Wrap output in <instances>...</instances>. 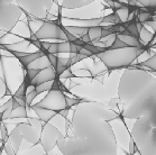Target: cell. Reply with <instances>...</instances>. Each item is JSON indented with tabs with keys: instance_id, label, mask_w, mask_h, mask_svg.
<instances>
[{
	"instance_id": "ba28073f",
	"label": "cell",
	"mask_w": 156,
	"mask_h": 155,
	"mask_svg": "<svg viewBox=\"0 0 156 155\" xmlns=\"http://www.w3.org/2000/svg\"><path fill=\"white\" fill-rule=\"evenodd\" d=\"M36 107L45 108V109L52 110L55 113H60L61 110L69 109L66 106V100H65V95L62 91H48L45 98L41 100L37 103H34Z\"/></svg>"
},
{
	"instance_id": "e0dca14e",
	"label": "cell",
	"mask_w": 156,
	"mask_h": 155,
	"mask_svg": "<svg viewBox=\"0 0 156 155\" xmlns=\"http://www.w3.org/2000/svg\"><path fill=\"white\" fill-rule=\"evenodd\" d=\"M48 67H52L50 63V61H48V59H47L46 56H43V57H39L38 60H36L35 62H33L27 69H35V70L42 71Z\"/></svg>"
},
{
	"instance_id": "30bf717a",
	"label": "cell",
	"mask_w": 156,
	"mask_h": 155,
	"mask_svg": "<svg viewBox=\"0 0 156 155\" xmlns=\"http://www.w3.org/2000/svg\"><path fill=\"white\" fill-rule=\"evenodd\" d=\"M21 133L23 139L32 145H36L41 143V132L35 129L28 123H20L17 125Z\"/></svg>"
},
{
	"instance_id": "d6986e66",
	"label": "cell",
	"mask_w": 156,
	"mask_h": 155,
	"mask_svg": "<svg viewBox=\"0 0 156 155\" xmlns=\"http://www.w3.org/2000/svg\"><path fill=\"white\" fill-rule=\"evenodd\" d=\"M153 37H154V35L145 27L142 29V32L139 33V42L142 43L144 46H146V47H148L149 43L152 42Z\"/></svg>"
},
{
	"instance_id": "ac0fdd59",
	"label": "cell",
	"mask_w": 156,
	"mask_h": 155,
	"mask_svg": "<svg viewBox=\"0 0 156 155\" xmlns=\"http://www.w3.org/2000/svg\"><path fill=\"white\" fill-rule=\"evenodd\" d=\"M66 32H69L70 34L74 35L75 37L78 38H81V36H83L84 34H88L89 27H83V26H80V27H76V26H68V27H63Z\"/></svg>"
},
{
	"instance_id": "ee69618b",
	"label": "cell",
	"mask_w": 156,
	"mask_h": 155,
	"mask_svg": "<svg viewBox=\"0 0 156 155\" xmlns=\"http://www.w3.org/2000/svg\"><path fill=\"white\" fill-rule=\"evenodd\" d=\"M144 28V25L142 24V23H139V21H137V31H138V33L142 32V29Z\"/></svg>"
},
{
	"instance_id": "8992f818",
	"label": "cell",
	"mask_w": 156,
	"mask_h": 155,
	"mask_svg": "<svg viewBox=\"0 0 156 155\" xmlns=\"http://www.w3.org/2000/svg\"><path fill=\"white\" fill-rule=\"evenodd\" d=\"M16 5L20 7L23 11L28 13L33 17H36L37 20H39V19H46L48 10L54 5V1L53 0H18L16 1Z\"/></svg>"
},
{
	"instance_id": "ffe728a7",
	"label": "cell",
	"mask_w": 156,
	"mask_h": 155,
	"mask_svg": "<svg viewBox=\"0 0 156 155\" xmlns=\"http://www.w3.org/2000/svg\"><path fill=\"white\" fill-rule=\"evenodd\" d=\"M101 32H102V27L97 26V27H90L88 31V35L92 42H99L101 39Z\"/></svg>"
},
{
	"instance_id": "ab89813d",
	"label": "cell",
	"mask_w": 156,
	"mask_h": 155,
	"mask_svg": "<svg viewBox=\"0 0 156 155\" xmlns=\"http://www.w3.org/2000/svg\"><path fill=\"white\" fill-rule=\"evenodd\" d=\"M112 33L110 32L109 29L107 28H102V32H101V38H105V37H108L109 35H111Z\"/></svg>"
},
{
	"instance_id": "60d3db41",
	"label": "cell",
	"mask_w": 156,
	"mask_h": 155,
	"mask_svg": "<svg viewBox=\"0 0 156 155\" xmlns=\"http://www.w3.org/2000/svg\"><path fill=\"white\" fill-rule=\"evenodd\" d=\"M69 111H70V109H63L58 113V115H60L61 117H63V118H68Z\"/></svg>"
},
{
	"instance_id": "f546056e",
	"label": "cell",
	"mask_w": 156,
	"mask_h": 155,
	"mask_svg": "<svg viewBox=\"0 0 156 155\" xmlns=\"http://www.w3.org/2000/svg\"><path fill=\"white\" fill-rule=\"evenodd\" d=\"M37 92L36 90H33V91L28 92V93H26V98H25V101H26V107H30L33 105V101H34V99L37 97Z\"/></svg>"
},
{
	"instance_id": "9c48e42d",
	"label": "cell",
	"mask_w": 156,
	"mask_h": 155,
	"mask_svg": "<svg viewBox=\"0 0 156 155\" xmlns=\"http://www.w3.org/2000/svg\"><path fill=\"white\" fill-rule=\"evenodd\" d=\"M36 38L39 42L42 39H60L63 42H68V37L65 35L63 29V26L54 24L53 21H44L43 25L39 27V29L35 33Z\"/></svg>"
},
{
	"instance_id": "3957f363",
	"label": "cell",
	"mask_w": 156,
	"mask_h": 155,
	"mask_svg": "<svg viewBox=\"0 0 156 155\" xmlns=\"http://www.w3.org/2000/svg\"><path fill=\"white\" fill-rule=\"evenodd\" d=\"M131 139L140 155H156V144L153 138V126L147 116L136 119L131 129Z\"/></svg>"
},
{
	"instance_id": "4dcf8cb0",
	"label": "cell",
	"mask_w": 156,
	"mask_h": 155,
	"mask_svg": "<svg viewBox=\"0 0 156 155\" xmlns=\"http://www.w3.org/2000/svg\"><path fill=\"white\" fill-rule=\"evenodd\" d=\"M138 13V21L139 23H142V24H145L147 21H149L152 19V15L149 14V13H142V11H137Z\"/></svg>"
},
{
	"instance_id": "83f0119b",
	"label": "cell",
	"mask_w": 156,
	"mask_h": 155,
	"mask_svg": "<svg viewBox=\"0 0 156 155\" xmlns=\"http://www.w3.org/2000/svg\"><path fill=\"white\" fill-rule=\"evenodd\" d=\"M26 89H25V85L21 83L20 85H19V88L16 90V92L14 93V96L12 97H15V98H19V99H23V100H25L26 98Z\"/></svg>"
},
{
	"instance_id": "7402d4cb",
	"label": "cell",
	"mask_w": 156,
	"mask_h": 155,
	"mask_svg": "<svg viewBox=\"0 0 156 155\" xmlns=\"http://www.w3.org/2000/svg\"><path fill=\"white\" fill-rule=\"evenodd\" d=\"M121 4H122V7L120 8V9H118V10H116L115 13L118 15V17L120 18L121 23L124 24V23H126V21H128V17H129V9H128L127 5L125 4V2H122L121 1Z\"/></svg>"
},
{
	"instance_id": "277c9868",
	"label": "cell",
	"mask_w": 156,
	"mask_h": 155,
	"mask_svg": "<svg viewBox=\"0 0 156 155\" xmlns=\"http://www.w3.org/2000/svg\"><path fill=\"white\" fill-rule=\"evenodd\" d=\"M143 52H145L144 49L126 47L120 49H107L97 56L109 70H112V69L130 67L142 55Z\"/></svg>"
},
{
	"instance_id": "74e56055",
	"label": "cell",
	"mask_w": 156,
	"mask_h": 155,
	"mask_svg": "<svg viewBox=\"0 0 156 155\" xmlns=\"http://www.w3.org/2000/svg\"><path fill=\"white\" fill-rule=\"evenodd\" d=\"M80 39H81L84 44H91V39H90V37H89L88 34H84L83 36H81V38Z\"/></svg>"
},
{
	"instance_id": "5b68a950",
	"label": "cell",
	"mask_w": 156,
	"mask_h": 155,
	"mask_svg": "<svg viewBox=\"0 0 156 155\" xmlns=\"http://www.w3.org/2000/svg\"><path fill=\"white\" fill-rule=\"evenodd\" d=\"M23 10L11 1L0 0V31L7 33L14 28L19 20Z\"/></svg>"
},
{
	"instance_id": "836d02e7",
	"label": "cell",
	"mask_w": 156,
	"mask_h": 155,
	"mask_svg": "<svg viewBox=\"0 0 156 155\" xmlns=\"http://www.w3.org/2000/svg\"><path fill=\"white\" fill-rule=\"evenodd\" d=\"M4 148L6 151V155H17V153L15 152L14 147H12V145H11V143L9 141L4 143Z\"/></svg>"
},
{
	"instance_id": "b9f144b4",
	"label": "cell",
	"mask_w": 156,
	"mask_h": 155,
	"mask_svg": "<svg viewBox=\"0 0 156 155\" xmlns=\"http://www.w3.org/2000/svg\"><path fill=\"white\" fill-rule=\"evenodd\" d=\"M70 77H73V74L71 73V71H70V70H66V71H64L63 73L61 74L60 78H70Z\"/></svg>"
},
{
	"instance_id": "4fadbf2b",
	"label": "cell",
	"mask_w": 156,
	"mask_h": 155,
	"mask_svg": "<svg viewBox=\"0 0 156 155\" xmlns=\"http://www.w3.org/2000/svg\"><path fill=\"white\" fill-rule=\"evenodd\" d=\"M43 56H45V54L43 53L42 51H39L38 49V51H36V52H34V53H26L25 56L19 57L18 60H19L20 64L26 70V69H27V67H28L33 62H35L36 60H38L39 57H43Z\"/></svg>"
},
{
	"instance_id": "7a4b0ae2",
	"label": "cell",
	"mask_w": 156,
	"mask_h": 155,
	"mask_svg": "<svg viewBox=\"0 0 156 155\" xmlns=\"http://www.w3.org/2000/svg\"><path fill=\"white\" fill-rule=\"evenodd\" d=\"M118 98L124 103L121 115L138 119L156 108V78L142 69L130 67L121 75Z\"/></svg>"
},
{
	"instance_id": "8d00e7d4",
	"label": "cell",
	"mask_w": 156,
	"mask_h": 155,
	"mask_svg": "<svg viewBox=\"0 0 156 155\" xmlns=\"http://www.w3.org/2000/svg\"><path fill=\"white\" fill-rule=\"evenodd\" d=\"M47 53L56 55V53H58V44H57V43H53V44H51L50 47H48V49H47Z\"/></svg>"
},
{
	"instance_id": "e575fe53",
	"label": "cell",
	"mask_w": 156,
	"mask_h": 155,
	"mask_svg": "<svg viewBox=\"0 0 156 155\" xmlns=\"http://www.w3.org/2000/svg\"><path fill=\"white\" fill-rule=\"evenodd\" d=\"M0 132H1V141L4 142H7L8 138H9V135H8V132H7V126L5 125V124H0Z\"/></svg>"
},
{
	"instance_id": "2e32d148",
	"label": "cell",
	"mask_w": 156,
	"mask_h": 155,
	"mask_svg": "<svg viewBox=\"0 0 156 155\" xmlns=\"http://www.w3.org/2000/svg\"><path fill=\"white\" fill-rule=\"evenodd\" d=\"M137 21H138V18H137V16H135L131 20L126 21V23H124L122 25H124L125 28L130 33L133 37L139 39V33H138V31H137Z\"/></svg>"
},
{
	"instance_id": "bcb514c9",
	"label": "cell",
	"mask_w": 156,
	"mask_h": 155,
	"mask_svg": "<svg viewBox=\"0 0 156 155\" xmlns=\"http://www.w3.org/2000/svg\"><path fill=\"white\" fill-rule=\"evenodd\" d=\"M1 144H4V142L0 139V150H1Z\"/></svg>"
},
{
	"instance_id": "4316f807",
	"label": "cell",
	"mask_w": 156,
	"mask_h": 155,
	"mask_svg": "<svg viewBox=\"0 0 156 155\" xmlns=\"http://www.w3.org/2000/svg\"><path fill=\"white\" fill-rule=\"evenodd\" d=\"M52 85H53V81H50V82H46V83H43V85H38V87H36L35 90L37 92V95H39V93H42L44 91H51Z\"/></svg>"
},
{
	"instance_id": "484cf974",
	"label": "cell",
	"mask_w": 156,
	"mask_h": 155,
	"mask_svg": "<svg viewBox=\"0 0 156 155\" xmlns=\"http://www.w3.org/2000/svg\"><path fill=\"white\" fill-rule=\"evenodd\" d=\"M65 100H66V106H68L69 109H71L72 107L78 106L81 102L84 101V99H80V98H70L68 96H65Z\"/></svg>"
},
{
	"instance_id": "7c38bea8",
	"label": "cell",
	"mask_w": 156,
	"mask_h": 155,
	"mask_svg": "<svg viewBox=\"0 0 156 155\" xmlns=\"http://www.w3.org/2000/svg\"><path fill=\"white\" fill-rule=\"evenodd\" d=\"M30 108L36 113V115H37V117H38V119L44 124L50 123L51 120L53 119L54 117L57 115V113H55V111L45 109V108H41V107H36L35 105H32Z\"/></svg>"
},
{
	"instance_id": "7dc6e473",
	"label": "cell",
	"mask_w": 156,
	"mask_h": 155,
	"mask_svg": "<svg viewBox=\"0 0 156 155\" xmlns=\"http://www.w3.org/2000/svg\"><path fill=\"white\" fill-rule=\"evenodd\" d=\"M0 53H1V49H0Z\"/></svg>"
},
{
	"instance_id": "7bdbcfd3",
	"label": "cell",
	"mask_w": 156,
	"mask_h": 155,
	"mask_svg": "<svg viewBox=\"0 0 156 155\" xmlns=\"http://www.w3.org/2000/svg\"><path fill=\"white\" fill-rule=\"evenodd\" d=\"M12 98V109H17V108H19V107H21L19 103L17 102V100L14 98V97H11Z\"/></svg>"
},
{
	"instance_id": "9a60e30c",
	"label": "cell",
	"mask_w": 156,
	"mask_h": 155,
	"mask_svg": "<svg viewBox=\"0 0 156 155\" xmlns=\"http://www.w3.org/2000/svg\"><path fill=\"white\" fill-rule=\"evenodd\" d=\"M90 4H92L91 0H64L62 1L61 6L64 8H69V9H74V8L84 7Z\"/></svg>"
},
{
	"instance_id": "f35d334b",
	"label": "cell",
	"mask_w": 156,
	"mask_h": 155,
	"mask_svg": "<svg viewBox=\"0 0 156 155\" xmlns=\"http://www.w3.org/2000/svg\"><path fill=\"white\" fill-rule=\"evenodd\" d=\"M78 54H82V55H84L85 57H88V56H92V54L90 53V52H89L88 49H83V47H82V49H80V52H79Z\"/></svg>"
},
{
	"instance_id": "f6af8a7d",
	"label": "cell",
	"mask_w": 156,
	"mask_h": 155,
	"mask_svg": "<svg viewBox=\"0 0 156 155\" xmlns=\"http://www.w3.org/2000/svg\"><path fill=\"white\" fill-rule=\"evenodd\" d=\"M5 34H6V33L2 32V31H0V38H1V37H2V36L5 35Z\"/></svg>"
},
{
	"instance_id": "6da1fadb",
	"label": "cell",
	"mask_w": 156,
	"mask_h": 155,
	"mask_svg": "<svg viewBox=\"0 0 156 155\" xmlns=\"http://www.w3.org/2000/svg\"><path fill=\"white\" fill-rule=\"evenodd\" d=\"M119 115L101 102L84 99L76 106L71 134L57 141L63 155H117L118 144L110 121Z\"/></svg>"
},
{
	"instance_id": "603a6c76",
	"label": "cell",
	"mask_w": 156,
	"mask_h": 155,
	"mask_svg": "<svg viewBox=\"0 0 156 155\" xmlns=\"http://www.w3.org/2000/svg\"><path fill=\"white\" fill-rule=\"evenodd\" d=\"M102 24H111V25H119L122 24L120 20V18L118 17V15L116 13H111L110 15H107L105 17H102Z\"/></svg>"
},
{
	"instance_id": "f1b7e54d",
	"label": "cell",
	"mask_w": 156,
	"mask_h": 155,
	"mask_svg": "<svg viewBox=\"0 0 156 155\" xmlns=\"http://www.w3.org/2000/svg\"><path fill=\"white\" fill-rule=\"evenodd\" d=\"M58 53H71V43L61 42L58 44Z\"/></svg>"
},
{
	"instance_id": "52a82bcc",
	"label": "cell",
	"mask_w": 156,
	"mask_h": 155,
	"mask_svg": "<svg viewBox=\"0 0 156 155\" xmlns=\"http://www.w3.org/2000/svg\"><path fill=\"white\" fill-rule=\"evenodd\" d=\"M65 135L57 128L53 126L51 123L44 125L42 132H41V145L45 153H50L57 146V141Z\"/></svg>"
},
{
	"instance_id": "cb8c5ba5",
	"label": "cell",
	"mask_w": 156,
	"mask_h": 155,
	"mask_svg": "<svg viewBox=\"0 0 156 155\" xmlns=\"http://www.w3.org/2000/svg\"><path fill=\"white\" fill-rule=\"evenodd\" d=\"M27 117V107H19L17 109H12L9 119L15 118H26Z\"/></svg>"
},
{
	"instance_id": "8fae6325",
	"label": "cell",
	"mask_w": 156,
	"mask_h": 155,
	"mask_svg": "<svg viewBox=\"0 0 156 155\" xmlns=\"http://www.w3.org/2000/svg\"><path fill=\"white\" fill-rule=\"evenodd\" d=\"M56 78V71L53 67H48L44 70L39 71V73L37 74V77L33 80L32 85L33 87H38V85H43V83H46V82L54 81Z\"/></svg>"
},
{
	"instance_id": "d4e9b609",
	"label": "cell",
	"mask_w": 156,
	"mask_h": 155,
	"mask_svg": "<svg viewBox=\"0 0 156 155\" xmlns=\"http://www.w3.org/2000/svg\"><path fill=\"white\" fill-rule=\"evenodd\" d=\"M147 117L149 118L151 124H152L153 126V138H154V142H155L156 144V108L153 110L152 113H149L147 115Z\"/></svg>"
},
{
	"instance_id": "1f68e13d",
	"label": "cell",
	"mask_w": 156,
	"mask_h": 155,
	"mask_svg": "<svg viewBox=\"0 0 156 155\" xmlns=\"http://www.w3.org/2000/svg\"><path fill=\"white\" fill-rule=\"evenodd\" d=\"M28 124H30L35 129H37V131H39V132H42L43 127H44L42 121L39 119H35V118H28Z\"/></svg>"
},
{
	"instance_id": "d590c367",
	"label": "cell",
	"mask_w": 156,
	"mask_h": 155,
	"mask_svg": "<svg viewBox=\"0 0 156 155\" xmlns=\"http://www.w3.org/2000/svg\"><path fill=\"white\" fill-rule=\"evenodd\" d=\"M46 57L50 61L51 65L54 67V69H56V64H57V56L56 55H54V54H46Z\"/></svg>"
},
{
	"instance_id": "44dd1931",
	"label": "cell",
	"mask_w": 156,
	"mask_h": 155,
	"mask_svg": "<svg viewBox=\"0 0 156 155\" xmlns=\"http://www.w3.org/2000/svg\"><path fill=\"white\" fill-rule=\"evenodd\" d=\"M136 69H142V67H147L149 70H153L156 72V53L153 55L152 57H149L145 62H143V63H139V65H136Z\"/></svg>"
},
{
	"instance_id": "5bb4252c",
	"label": "cell",
	"mask_w": 156,
	"mask_h": 155,
	"mask_svg": "<svg viewBox=\"0 0 156 155\" xmlns=\"http://www.w3.org/2000/svg\"><path fill=\"white\" fill-rule=\"evenodd\" d=\"M8 141L11 143V145H12V147H14L16 153L20 150V146H21V144H23V141H24V139H23V136H21V133H20V131H19L18 126H16L14 129L11 131Z\"/></svg>"
},
{
	"instance_id": "d6a6232c",
	"label": "cell",
	"mask_w": 156,
	"mask_h": 155,
	"mask_svg": "<svg viewBox=\"0 0 156 155\" xmlns=\"http://www.w3.org/2000/svg\"><path fill=\"white\" fill-rule=\"evenodd\" d=\"M126 47H128V46L126 45L122 41H120V39L117 37V38H116V41L114 42V44L110 46L108 49H126Z\"/></svg>"
}]
</instances>
